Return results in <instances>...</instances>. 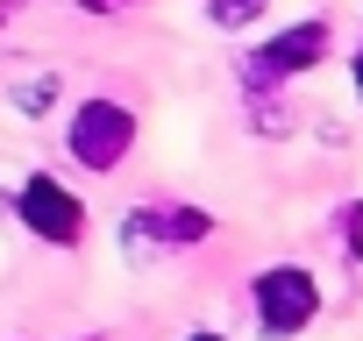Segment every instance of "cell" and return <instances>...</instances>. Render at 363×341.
<instances>
[{"mask_svg":"<svg viewBox=\"0 0 363 341\" xmlns=\"http://www.w3.org/2000/svg\"><path fill=\"white\" fill-rule=\"evenodd\" d=\"M313 313H320V284H313V270L278 263V270H264V277H257V327H264L271 341L306 334V327H313Z\"/></svg>","mask_w":363,"mask_h":341,"instance_id":"obj_1","label":"cell"},{"mask_svg":"<svg viewBox=\"0 0 363 341\" xmlns=\"http://www.w3.org/2000/svg\"><path fill=\"white\" fill-rule=\"evenodd\" d=\"M128 142H135V121H128V107H114V100H86V107L72 114V156H79V163H93V170H114Z\"/></svg>","mask_w":363,"mask_h":341,"instance_id":"obj_2","label":"cell"},{"mask_svg":"<svg viewBox=\"0 0 363 341\" xmlns=\"http://www.w3.org/2000/svg\"><path fill=\"white\" fill-rule=\"evenodd\" d=\"M22 221H29L50 249H72V242L86 235V207H79V200L50 178V170H36V178L22 185Z\"/></svg>","mask_w":363,"mask_h":341,"instance_id":"obj_3","label":"cell"},{"mask_svg":"<svg viewBox=\"0 0 363 341\" xmlns=\"http://www.w3.org/2000/svg\"><path fill=\"white\" fill-rule=\"evenodd\" d=\"M320 50H328V22H299V29L271 36V43L250 57V71H257V79H292V71L320 64Z\"/></svg>","mask_w":363,"mask_h":341,"instance_id":"obj_4","label":"cell"},{"mask_svg":"<svg viewBox=\"0 0 363 341\" xmlns=\"http://www.w3.org/2000/svg\"><path fill=\"white\" fill-rule=\"evenodd\" d=\"M257 8H264V0H214V22H221V29H235V22H250Z\"/></svg>","mask_w":363,"mask_h":341,"instance_id":"obj_5","label":"cell"},{"mask_svg":"<svg viewBox=\"0 0 363 341\" xmlns=\"http://www.w3.org/2000/svg\"><path fill=\"white\" fill-rule=\"evenodd\" d=\"M349 71H356V100H363V50H356V64H349Z\"/></svg>","mask_w":363,"mask_h":341,"instance_id":"obj_6","label":"cell"},{"mask_svg":"<svg viewBox=\"0 0 363 341\" xmlns=\"http://www.w3.org/2000/svg\"><path fill=\"white\" fill-rule=\"evenodd\" d=\"M349 228H356V256H363V207H356V221H349Z\"/></svg>","mask_w":363,"mask_h":341,"instance_id":"obj_7","label":"cell"},{"mask_svg":"<svg viewBox=\"0 0 363 341\" xmlns=\"http://www.w3.org/2000/svg\"><path fill=\"white\" fill-rule=\"evenodd\" d=\"M193 341H221V334H193Z\"/></svg>","mask_w":363,"mask_h":341,"instance_id":"obj_8","label":"cell"},{"mask_svg":"<svg viewBox=\"0 0 363 341\" xmlns=\"http://www.w3.org/2000/svg\"><path fill=\"white\" fill-rule=\"evenodd\" d=\"M100 8H114V0H100Z\"/></svg>","mask_w":363,"mask_h":341,"instance_id":"obj_9","label":"cell"}]
</instances>
